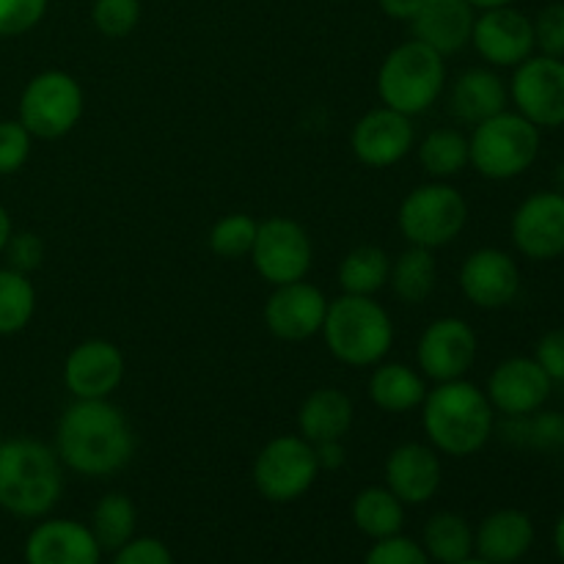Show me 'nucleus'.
I'll list each match as a JSON object with an SVG mask.
<instances>
[{"label":"nucleus","instance_id":"obj_1","mask_svg":"<svg viewBox=\"0 0 564 564\" xmlns=\"http://www.w3.org/2000/svg\"><path fill=\"white\" fill-rule=\"evenodd\" d=\"M53 449L69 471L102 479L127 468L135 455V433L116 402L75 400L61 413Z\"/></svg>","mask_w":564,"mask_h":564},{"label":"nucleus","instance_id":"obj_2","mask_svg":"<svg viewBox=\"0 0 564 564\" xmlns=\"http://www.w3.org/2000/svg\"><path fill=\"white\" fill-rule=\"evenodd\" d=\"M422 427L438 455L471 457L488 446L496 430V411L488 394L471 380H449L427 389Z\"/></svg>","mask_w":564,"mask_h":564},{"label":"nucleus","instance_id":"obj_3","mask_svg":"<svg viewBox=\"0 0 564 564\" xmlns=\"http://www.w3.org/2000/svg\"><path fill=\"white\" fill-rule=\"evenodd\" d=\"M64 496V466L53 446L33 438L0 444V507L9 516L39 521Z\"/></svg>","mask_w":564,"mask_h":564},{"label":"nucleus","instance_id":"obj_4","mask_svg":"<svg viewBox=\"0 0 564 564\" xmlns=\"http://www.w3.org/2000/svg\"><path fill=\"white\" fill-rule=\"evenodd\" d=\"M319 334L336 361L352 369H369L386 361L394 347V319L375 297L341 292L336 301H328Z\"/></svg>","mask_w":564,"mask_h":564},{"label":"nucleus","instance_id":"obj_5","mask_svg":"<svg viewBox=\"0 0 564 564\" xmlns=\"http://www.w3.org/2000/svg\"><path fill=\"white\" fill-rule=\"evenodd\" d=\"M446 91V61L419 39L391 50L378 69L380 105L411 119L427 113Z\"/></svg>","mask_w":564,"mask_h":564},{"label":"nucleus","instance_id":"obj_6","mask_svg":"<svg viewBox=\"0 0 564 564\" xmlns=\"http://www.w3.org/2000/svg\"><path fill=\"white\" fill-rule=\"evenodd\" d=\"M540 130L518 110H501L474 124L468 135V163L490 182H507L527 174L540 154Z\"/></svg>","mask_w":564,"mask_h":564},{"label":"nucleus","instance_id":"obj_7","mask_svg":"<svg viewBox=\"0 0 564 564\" xmlns=\"http://www.w3.org/2000/svg\"><path fill=\"white\" fill-rule=\"evenodd\" d=\"M468 224V202L449 182H424L402 198L397 209V229L408 246L438 248L452 246Z\"/></svg>","mask_w":564,"mask_h":564},{"label":"nucleus","instance_id":"obj_8","mask_svg":"<svg viewBox=\"0 0 564 564\" xmlns=\"http://www.w3.org/2000/svg\"><path fill=\"white\" fill-rule=\"evenodd\" d=\"M83 110H86V94L77 77L61 69H44L22 88L17 119L33 138L58 141L80 124Z\"/></svg>","mask_w":564,"mask_h":564},{"label":"nucleus","instance_id":"obj_9","mask_svg":"<svg viewBox=\"0 0 564 564\" xmlns=\"http://www.w3.org/2000/svg\"><path fill=\"white\" fill-rule=\"evenodd\" d=\"M319 477V463L314 444L303 435H275L253 457L251 479L259 496L273 505H292L314 488Z\"/></svg>","mask_w":564,"mask_h":564},{"label":"nucleus","instance_id":"obj_10","mask_svg":"<svg viewBox=\"0 0 564 564\" xmlns=\"http://www.w3.org/2000/svg\"><path fill=\"white\" fill-rule=\"evenodd\" d=\"M251 264L259 279L270 286H284L292 281L308 279L314 264V246L303 224L286 215H273L259 220L257 242L251 251Z\"/></svg>","mask_w":564,"mask_h":564},{"label":"nucleus","instance_id":"obj_11","mask_svg":"<svg viewBox=\"0 0 564 564\" xmlns=\"http://www.w3.org/2000/svg\"><path fill=\"white\" fill-rule=\"evenodd\" d=\"M510 99L538 130L564 127V58L529 55L512 69Z\"/></svg>","mask_w":564,"mask_h":564},{"label":"nucleus","instance_id":"obj_12","mask_svg":"<svg viewBox=\"0 0 564 564\" xmlns=\"http://www.w3.org/2000/svg\"><path fill=\"white\" fill-rule=\"evenodd\" d=\"M479 339L460 317H438L422 330L416 345V369L424 380L449 383L466 378L477 364Z\"/></svg>","mask_w":564,"mask_h":564},{"label":"nucleus","instance_id":"obj_13","mask_svg":"<svg viewBox=\"0 0 564 564\" xmlns=\"http://www.w3.org/2000/svg\"><path fill=\"white\" fill-rule=\"evenodd\" d=\"M512 246L532 262H554L564 257V196L560 191H538L523 198L510 220Z\"/></svg>","mask_w":564,"mask_h":564},{"label":"nucleus","instance_id":"obj_14","mask_svg":"<svg viewBox=\"0 0 564 564\" xmlns=\"http://www.w3.org/2000/svg\"><path fill=\"white\" fill-rule=\"evenodd\" d=\"M471 44L479 58L494 69H516L529 55H534L532 17L516 6L479 11L474 20Z\"/></svg>","mask_w":564,"mask_h":564},{"label":"nucleus","instance_id":"obj_15","mask_svg":"<svg viewBox=\"0 0 564 564\" xmlns=\"http://www.w3.org/2000/svg\"><path fill=\"white\" fill-rule=\"evenodd\" d=\"M413 147H416L413 119L386 105L367 110L350 130L352 154L367 169H391L402 163L413 152Z\"/></svg>","mask_w":564,"mask_h":564},{"label":"nucleus","instance_id":"obj_16","mask_svg":"<svg viewBox=\"0 0 564 564\" xmlns=\"http://www.w3.org/2000/svg\"><path fill=\"white\" fill-rule=\"evenodd\" d=\"M463 297L482 312L507 308L521 292V268L501 248H477L468 253L457 275Z\"/></svg>","mask_w":564,"mask_h":564},{"label":"nucleus","instance_id":"obj_17","mask_svg":"<svg viewBox=\"0 0 564 564\" xmlns=\"http://www.w3.org/2000/svg\"><path fill=\"white\" fill-rule=\"evenodd\" d=\"M124 375V352L110 339L80 341L64 361V386L75 400H110Z\"/></svg>","mask_w":564,"mask_h":564},{"label":"nucleus","instance_id":"obj_18","mask_svg":"<svg viewBox=\"0 0 564 564\" xmlns=\"http://www.w3.org/2000/svg\"><path fill=\"white\" fill-rule=\"evenodd\" d=\"M551 389H554V380L545 375V369L534 358L512 356L496 364L485 394H488L496 413H501L505 419H516L543 411Z\"/></svg>","mask_w":564,"mask_h":564},{"label":"nucleus","instance_id":"obj_19","mask_svg":"<svg viewBox=\"0 0 564 564\" xmlns=\"http://www.w3.org/2000/svg\"><path fill=\"white\" fill-rule=\"evenodd\" d=\"M328 297L319 286L303 281L273 286L264 303V325L281 341H306L323 330Z\"/></svg>","mask_w":564,"mask_h":564},{"label":"nucleus","instance_id":"obj_20","mask_svg":"<svg viewBox=\"0 0 564 564\" xmlns=\"http://www.w3.org/2000/svg\"><path fill=\"white\" fill-rule=\"evenodd\" d=\"M441 482H444V466L441 455L430 444L405 441L386 457L383 485L402 505H427L441 490Z\"/></svg>","mask_w":564,"mask_h":564},{"label":"nucleus","instance_id":"obj_21","mask_svg":"<svg viewBox=\"0 0 564 564\" xmlns=\"http://www.w3.org/2000/svg\"><path fill=\"white\" fill-rule=\"evenodd\" d=\"M102 549L91 529L72 518H47L25 540V564H99Z\"/></svg>","mask_w":564,"mask_h":564},{"label":"nucleus","instance_id":"obj_22","mask_svg":"<svg viewBox=\"0 0 564 564\" xmlns=\"http://www.w3.org/2000/svg\"><path fill=\"white\" fill-rule=\"evenodd\" d=\"M477 9L468 0H422L411 25L413 39L433 47L435 53L455 55L471 44Z\"/></svg>","mask_w":564,"mask_h":564},{"label":"nucleus","instance_id":"obj_23","mask_svg":"<svg viewBox=\"0 0 564 564\" xmlns=\"http://www.w3.org/2000/svg\"><path fill=\"white\" fill-rule=\"evenodd\" d=\"M507 102H510V88L494 66L463 69L449 86V113L463 124H479L507 110Z\"/></svg>","mask_w":564,"mask_h":564},{"label":"nucleus","instance_id":"obj_24","mask_svg":"<svg viewBox=\"0 0 564 564\" xmlns=\"http://www.w3.org/2000/svg\"><path fill=\"white\" fill-rule=\"evenodd\" d=\"M534 523L516 507L496 510L474 529V551L490 564H516L532 551Z\"/></svg>","mask_w":564,"mask_h":564},{"label":"nucleus","instance_id":"obj_25","mask_svg":"<svg viewBox=\"0 0 564 564\" xmlns=\"http://www.w3.org/2000/svg\"><path fill=\"white\" fill-rule=\"evenodd\" d=\"M297 435L308 444H325V441H345L356 422V405L350 397L336 386L314 389L297 408Z\"/></svg>","mask_w":564,"mask_h":564},{"label":"nucleus","instance_id":"obj_26","mask_svg":"<svg viewBox=\"0 0 564 564\" xmlns=\"http://www.w3.org/2000/svg\"><path fill=\"white\" fill-rule=\"evenodd\" d=\"M369 400L386 413H411L422 408L427 383L419 369L402 361H380L369 375Z\"/></svg>","mask_w":564,"mask_h":564},{"label":"nucleus","instance_id":"obj_27","mask_svg":"<svg viewBox=\"0 0 564 564\" xmlns=\"http://www.w3.org/2000/svg\"><path fill=\"white\" fill-rule=\"evenodd\" d=\"M350 516L358 532L369 540L394 538L405 527V505L386 485H369L358 490Z\"/></svg>","mask_w":564,"mask_h":564},{"label":"nucleus","instance_id":"obj_28","mask_svg":"<svg viewBox=\"0 0 564 564\" xmlns=\"http://www.w3.org/2000/svg\"><path fill=\"white\" fill-rule=\"evenodd\" d=\"M391 257L380 246H356L341 257L336 268V281H339L345 295L375 297L380 290L389 286Z\"/></svg>","mask_w":564,"mask_h":564},{"label":"nucleus","instance_id":"obj_29","mask_svg":"<svg viewBox=\"0 0 564 564\" xmlns=\"http://www.w3.org/2000/svg\"><path fill=\"white\" fill-rule=\"evenodd\" d=\"M389 284L397 301H402L405 306H422V303H427L430 295L435 292V284H438V264H435L433 251L408 246L391 262Z\"/></svg>","mask_w":564,"mask_h":564},{"label":"nucleus","instance_id":"obj_30","mask_svg":"<svg viewBox=\"0 0 564 564\" xmlns=\"http://www.w3.org/2000/svg\"><path fill=\"white\" fill-rule=\"evenodd\" d=\"M419 165L435 182H449L468 169V135L457 127H435L416 147Z\"/></svg>","mask_w":564,"mask_h":564},{"label":"nucleus","instance_id":"obj_31","mask_svg":"<svg viewBox=\"0 0 564 564\" xmlns=\"http://www.w3.org/2000/svg\"><path fill=\"white\" fill-rule=\"evenodd\" d=\"M422 549L435 564H457L474 554V529L457 512H435L422 532Z\"/></svg>","mask_w":564,"mask_h":564},{"label":"nucleus","instance_id":"obj_32","mask_svg":"<svg viewBox=\"0 0 564 564\" xmlns=\"http://www.w3.org/2000/svg\"><path fill=\"white\" fill-rule=\"evenodd\" d=\"M138 510L127 494H105L91 510V534L97 538L99 549L119 551L121 545L135 538Z\"/></svg>","mask_w":564,"mask_h":564},{"label":"nucleus","instance_id":"obj_33","mask_svg":"<svg viewBox=\"0 0 564 564\" xmlns=\"http://www.w3.org/2000/svg\"><path fill=\"white\" fill-rule=\"evenodd\" d=\"M36 314V286L25 273L0 268V336H14L31 325Z\"/></svg>","mask_w":564,"mask_h":564},{"label":"nucleus","instance_id":"obj_34","mask_svg":"<svg viewBox=\"0 0 564 564\" xmlns=\"http://www.w3.org/2000/svg\"><path fill=\"white\" fill-rule=\"evenodd\" d=\"M259 220L248 213H229L215 220L207 235V246L215 257L235 262V259H248L257 242Z\"/></svg>","mask_w":564,"mask_h":564},{"label":"nucleus","instance_id":"obj_35","mask_svg":"<svg viewBox=\"0 0 564 564\" xmlns=\"http://www.w3.org/2000/svg\"><path fill=\"white\" fill-rule=\"evenodd\" d=\"M501 433L510 444L532 446V449H556V446H564V416L538 411L532 416L507 419Z\"/></svg>","mask_w":564,"mask_h":564},{"label":"nucleus","instance_id":"obj_36","mask_svg":"<svg viewBox=\"0 0 564 564\" xmlns=\"http://www.w3.org/2000/svg\"><path fill=\"white\" fill-rule=\"evenodd\" d=\"M143 14L141 0H94L91 22L105 39H127Z\"/></svg>","mask_w":564,"mask_h":564},{"label":"nucleus","instance_id":"obj_37","mask_svg":"<svg viewBox=\"0 0 564 564\" xmlns=\"http://www.w3.org/2000/svg\"><path fill=\"white\" fill-rule=\"evenodd\" d=\"M33 135L20 119L0 121V176H11L31 158Z\"/></svg>","mask_w":564,"mask_h":564},{"label":"nucleus","instance_id":"obj_38","mask_svg":"<svg viewBox=\"0 0 564 564\" xmlns=\"http://www.w3.org/2000/svg\"><path fill=\"white\" fill-rule=\"evenodd\" d=\"M50 0H0V36H22L47 14Z\"/></svg>","mask_w":564,"mask_h":564},{"label":"nucleus","instance_id":"obj_39","mask_svg":"<svg viewBox=\"0 0 564 564\" xmlns=\"http://www.w3.org/2000/svg\"><path fill=\"white\" fill-rule=\"evenodd\" d=\"M364 564H433V560L422 549V543L394 534V538L375 540V545L364 556Z\"/></svg>","mask_w":564,"mask_h":564},{"label":"nucleus","instance_id":"obj_40","mask_svg":"<svg viewBox=\"0 0 564 564\" xmlns=\"http://www.w3.org/2000/svg\"><path fill=\"white\" fill-rule=\"evenodd\" d=\"M534 50L551 58H564V3H549L532 20Z\"/></svg>","mask_w":564,"mask_h":564},{"label":"nucleus","instance_id":"obj_41","mask_svg":"<svg viewBox=\"0 0 564 564\" xmlns=\"http://www.w3.org/2000/svg\"><path fill=\"white\" fill-rule=\"evenodd\" d=\"M3 253H6V259H9V268L31 275L33 270L42 268L44 242H42V237L33 235V231H11Z\"/></svg>","mask_w":564,"mask_h":564},{"label":"nucleus","instance_id":"obj_42","mask_svg":"<svg viewBox=\"0 0 564 564\" xmlns=\"http://www.w3.org/2000/svg\"><path fill=\"white\" fill-rule=\"evenodd\" d=\"M110 564H174L171 549L158 538H132L130 543L113 551Z\"/></svg>","mask_w":564,"mask_h":564},{"label":"nucleus","instance_id":"obj_43","mask_svg":"<svg viewBox=\"0 0 564 564\" xmlns=\"http://www.w3.org/2000/svg\"><path fill=\"white\" fill-rule=\"evenodd\" d=\"M534 361L554 383H564V328H554L534 347Z\"/></svg>","mask_w":564,"mask_h":564},{"label":"nucleus","instance_id":"obj_44","mask_svg":"<svg viewBox=\"0 0 564 564\" xmlns=\"http://www.w3.org/2000/svg\"><path fill=\"white\" fill-rule=\"evenodd\" d=\"M314 455H317L319 471H339L347 463L345 441H325V444H314Z\"/></svg>","mask_w":564,"mask_h":564},{"label":"nucleus","instance_id":"obj_45","mask_svg":"<svg viewBox=\"0 0 564 564\" xmlns=\"http://www.w3.org/2000/svg\"><path fill=\"white\" fill-rule=\"evenodd\" d=\"M419 3H422V0H378L380 11H383L389 20L397 22H411L413 17H416Z\"/></svg>","mask_w":564,"mask_h":564},{"label":"nucleus","instance_id":"obj_46","mask_svg":"<svg viewBox=\"0 0 564 564\" xmlns=\"http://www.w3.org/2000/svg\"><path fill=\"white\" fill-rule=\"evenodd\" d=\"M11 231H14V226H11V215L6 213V207L0 204V253L6 251V242H9Z\"/></svg>","mask_w":564,"mask_h":564},{"label":"nucleus","instance_id":"obj_47","mask_svg":"<svg viewBox=\"0 0 564 564\" xmlns=\"http://www.w3.org/2000/svg\"><path fill=\"white\" fill-rule=\"evenodd\" d=\"M554 549H556V556H560L564 564V512L560 516V521H556V529H554Z\"/></svg>","mask_w":564,"mask_h":564},{"label":"nucleus","instance_id":"obj_48","mask_svg":"<svg viewBox=\"0 0 564 564\" xmlns=\"http://www.w3.org/2000/svg\"><path fill=\"white\" fill-rule=\"evenodd\" d=\"M477 11H488V9H501V6H516V0H468Z\"/></svg>","mask_w":564,"mask_h":564},{"label":"nucleus","instance_id":"obj_49","mask_svg":"<svg viewBox=\"0 0 564 564\" xmlns=\"http://www.w3.org/2000/svg\"><path fill=\"white\" fill-rule=\"evenodd\" d=\"M556 185H560V193L564 196V163L560 165V171H556Z\"/></svg>","mask_w":564,"mask_h":564},{"label":"nucleus","instance_id":"obj_50","mask_svg":"<svg viewBox=\"0 0 564 564\" xmlns=\"http://www.w3.org/2000/svg\"><path fill=\"white\" fill-rule=\"evenodd\" d=\"M457 564H490V562L479 560V556H468V560H463V562H457Z\"/></svg>","mask_w":564,"mask_h":564}]
</instances>
